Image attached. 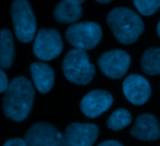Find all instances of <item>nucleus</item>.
Listing matches in <instances>:
<instances>
[{
    "label": "nucleus",
    "instance_id": "nucleus-1",
    "mask_svg": "<svg viewBox=\"0 0 160 146\" xmlns=\"http://www.w3.org/2000/svg\"><path fill=\"white\" fill-rule=\"evenodd\" d=\"M35 89L31 82L23 76L14 78L3 98V112L8 119L21 122L26 119L32 110Z\"/></svg>",
    "mask_w": 160,
    "mask_h": 146
},
{
    "label": "nucleus",
    "instance_id": "nucleus-2",
    "mask_svg": "<svg viewBox=\"0 0 160 146\" xmlns=\"http://www.w3.org/2000/svg\"><path fill=\"white\" fill-rule=\"evenodd\" d=\"M107 22L114 37L123 44L134 43L144 29L140 16L128 8H115L111 10Z\"/></svg>",
    "mask_w": 160,
    "mask_h": 146
},
{
    "label": "nucleus",
    "instance_id": "nucleus-3",
    "mask_svg": "<svg viewBox=\"0 0 160 146\" xmlns=\"http://www.w3.org/2000/svg\"><path fill=\"white\" fill-rule=\"evenodd\" d=\"M62 69L65 77L78 85L90 83L96 72L95 66L90 62L87 53L81 49H73L66 54Z\"/></svg>",
    "mask_w": 160,
    "mask_h": 146
},
{
    "label": "nucleus",
    "instance_id": "nucleus-4",
    "mask_svg": "<svg viewBox=\"0 0 160 146\" xmlns=\"http://www.w3.org/2000/svg\"><path fill=\"white\" fill-rule=\"evenodd\" d=\"M11 18L17 38L30 42L36 34V18L27 0H14L11 5Z\"/></svg>",
    "mask_w": 160,
    "mask_h": 146
},
{
    "label": "nucleus",
    "instance_id": "nucleus-5",
    "mask_svg": "<svg viewBox=\"0 0 160 146\" xmlns=\"http://www.w3.org/2000/svg\"><path fill=\"white\" fill-rule=\"evenodd\" d=\"M102 37L101 27L93 22H82L70 25L66 32V38L75 49L90 50L95 48Z\"/></svg>",
    "mask_w": 160,
    "mask_h": 146
},
{
    "label": "nucleus",
    "instance_id": "nucleus-6",
    "mask_svg": "<svg viewBox=\"0 0 160 146\" xmlns=\"http://www.w3.org/2000/svg\"><path fill=\"white\" fill-rule=\"evenodd\" d=\"M62 49L63 41L57 30L41 28L38 32L33 45V52L37 58L50 61L57 57Z\"/></svg>",
    "mask_w": 160,
    "mask_h": 146
},
{
    "label": "nucleus",
    "instance_id": "nucleus-7",
    "mask_svg": "<svg viewBox=\"0 0 160 146\" xmlns=\"http://www.w3.org/2000/svg\"><path fill=\"white\" fill-rule=\"evenodd\" d=\"M23 140L27 146H66L64 134L46 122H38L30 127Z\"/></svg>",
    "mask_w": 160,
    "mask_h": 146
},
{
    "label": "nucleus",
    "instance_id": "nucleus-8",
    "mask_svg": "<svg viewBox=\"0 0 160 146\" xmlns=\"http://www.w3.org/2000/svg\"><path fill=\"white\" fill-rule=\"evenodd\" d=\"M98 63L105 76L116 80L122 78L128 70L130 56L123 50H112L102 53Z\"/></svg>",
    "mask_w": 160,
    "mask_h": 146
},
{
    "label": "nucleus",
    "instance_id": "nucleus-9",
    "mask_svg": "<svg viewBox=\"0 0 160 146\" xmlns=\"http://www.w3.org/2000/svg\"><path fill=\"white\" fill-rule=\"evenodd\" d=\"M98 137V128L87 123H72L64 132L66 146H93Z\"/></svg>",
    "mask_w": 160,
    "mask_h": 146
},
{
    "label": "nucleus",
    "instance_id": "nucleus-10",
    "mask_svg": "<svg viewBox=\"0 0 160 146\" xmlns=\"http://www.w3.org/2000/svg\"><path fill=\"white\" fill-rule=\"evenodd\" d=\"M113 102V98L108 91L96 89L87 93L80 103L82 113L88 118H97L109 110Z\"/></svg>",
    "mask_w": 160,
    "mask_h": 146
},
{
    "label": "nucleus",
    "instance_id": "nucleus-11",
    "mask_svg": "<svg viewBox=\"0 0 160 146\" xmlns=\"http://www.w3.org/2000/svg\"><path fill=\"white\" fill-rule=\"evenodd\" d=\"M123 93L130 103L143 105L151 97V85L144 77L130 74L123 82Z\"/></svg>",
    "mask_w": 160,
    "mask_h": 146
},
{
    "label": "nucleus",
    "instance_id": "nucleus-12",
    "mask_svg": "<svg viewBox=\"0 0 160 146\" xmlns=\"http://www.w3.org/2000/svg\"><path fill=\"white\" fill-rule=\"evenodd\" d=\"M133 138L141 141H157L160 137V126L158 119L150 113H143L137 117L130 130Z\"/></svg>",
    "mask_w": 160,
    "mask_h": 146
},
{
    "label": "nucleus",
    "instance_id": "nucleus-13",
    "mask_svg": "<svg viewBox=\"0 0 160 146\" xmlns=\"http://www.w3.org/2000/svg\"><path fill=\"white\" fill-rule=\"evenodd\" d=\"M30 72L33 83L38 92L46 94L52 90L54 84V72L49 65L34 62L30 66Z\"/></svg>",
    "mask_w": 160,
    "mask_h": 146
},
{
    "label": "nucleus",
    "instance_id": "nucleus-14",
    "mask_svg": "<svg viewBox=\"0 0 160 146\" xmlns=\"http://www.w3.org/2000/svg\"><path fill=\"white\" fill-rule=\"evenodd\" d=\"M82 14L81 5L71 3L66 0L59 2L54 9V19L63 23H71L78 21Z\"/></svg>",
    "mask_w": 160,
    "mask_h": 146
},
{
    "label": "nucleus",
    "instance_id": "nucleus-15",
    "mask_svg": "<svg viewBox=\"0 0 160 146\" xmlns=\"http://www.w3.org/2000/svg\"><path fill=\"white\" fill-rule=\"evenodd\" d=\"M14 60V43L12 34L2 29L0 34V64L3 69L9 68Z\"/></svg>",
    "mask_w": 160,
    "mask_h": 146
},
{
    "label": "nucleus",
    "instance_id": "nucleus-16",
    "mask_svg": "<svg viewBox=\"0 0 160 146\" xmlns=\"http://www.w3.org/2000/svg\"><path fill=\"white\" fill-rule=\"evenodd\" d=\"M141 68L146 74H160V48L152 47L144 52L141 59Z\"/></svg>",
    "mask_w": 160,
    "mask_h": 146
},
{
    "label": "nucleus",
    "instance_id": "nucleus-17",
    "mask_svg": "<svg viewBox=\"0 0 160 146\" xmlns=\"http://www.w3.org/2000/svg\"><path fill=\"white\" fill-rule=\"evenodd\" d=\"M132 122V116L126 109H118L114 111L107 121V127L114 131L125 128Z\"/></svg>",
    "mask_w": 160,
    "mask_h": 146
},
{
    "label": "nucleus",
    "instance_id": "nucleus-18",
    "mask_svg": "<svg viewBox=\"0 0 160 146\" xmlns=\"http://www.w3.org/2000/svg\"><path fill=\"white\" fill-rule=\"evenodd\" d=\"M137 9L145 16L154 14L160 8V0H134Z\"/></svg>",
    "mask_w": 160,
    "mask_h": 146
},
{
    "label": "nucleus",
    "instance_id": "nucleus-19",
    "mask_svg": "<svg viewBox=\"0 0 160 146\" xmlns=\"http://www.w3.org/2000/svg\"><path fill=\"white\" fill-rule=\"evenodd\" d=\"M9 83H8V77L6 75V73L4 72V69L2 68L0 70V93H5L8 87Z\"/></svg>",
    "mask_w": 160,
    "mask_h": 146
},
{
    "label": "nucleus",
    "instance_id": "nucleus-20",
    "mask_svg": "<svg viewBox=\"0 0 160 146\" xmlns=\"http://www.w3.org/2000/svg\"><path fill=\"white\" fill-rule=\"evenodd\" d=\"M3 146H27L24 140H22L20 138H12L8 140Z\"/></svg>",
    "mask_w": 160,
    "mask_h": 146
},
{
    "label": "nucleus",
    "instance_id": "nucleus-21",
    "mask_svg": "<svg viewBox=\"0 0 160 146\" xmlns=\"http://www.w3.org/2000/svg\"><path fill=\"white\" fill-rule=\"evenodd\" d=\"M98 146H124L122 143H120L119 142L117 141H105V142H102L101 143H99Z\"/></svg>",
    "mask_w": 160,
    "mask_h": 146
},
{
    "label": "nucleus",
    "instance_id": "nucleus-22",
    "mask_svg": "<svg viewBox=\"0 0 160 146\" xmlns=\"http://www.w3.org/2000/svg\"><path fill=\"white\" fill-rule=\"evenodd\" d=\"M66 1H68V2H71V3H75V4H79V5H81L84 0H66Z\"/></svg>",
    "mask_w": 160,
    "mask_h": 146
},
{
    "label": "nucleus",
    "instance_id": "nucleus-23",
    "mask_svg": "<svg viewBox=\"0 0 160 146\" xmlns=\"http://www.w3.org/2000/svg\"><path fill=\"white\" fill-rule=\"evenodd\" d=\"M98 2H99V3H109V2H111L112 0H97Z\"/></svg>",
    "mask_w": 160,
    "mask_h": 146
},
{
    "label": "nucleus",
    "instance_id": "nucleus-24",
    "mask_svg": "<svg viewBox=\"0 0 160 146\" xmlns=\"http://www.w3.org/2000/svg\"><path fill=\"white\" fill-rule=\"evenodd\" d=\"M158 36H159L160 38V22L158 24Z\"/></svg>",
    "mask_w": 160,
    "mask_h": 146
}]
</instances>
